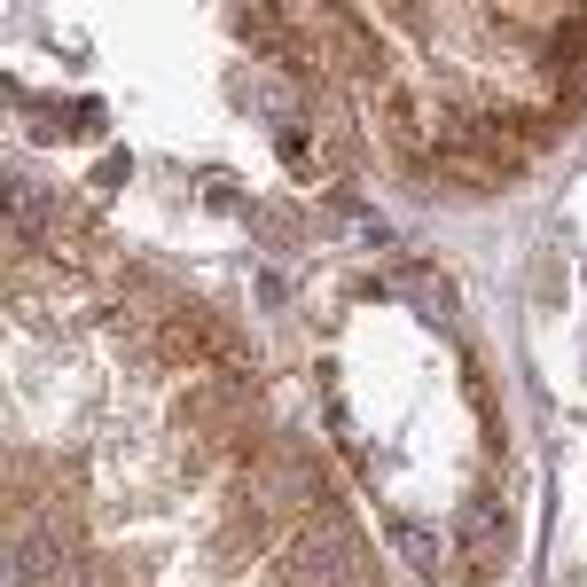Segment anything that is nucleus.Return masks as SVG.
I'll return each instance as SVG.
<instances>
[{"mask_svg": "<svg viewBox=\"0 0 587 587\" xmlns=\"http://www.w3.org/2000/svg\"><path fill=\"white\" fill-rule=\"evenodd\" d=\"M400 548H407V564H415V572H431V564H439V548H431L423 525H400Z\"/></svg>", "mask_w": 587, "mask_h": 587, "instance_id": "nucleus-1", "label": "nucleus"}, {"mask_svg": "<svg viewBox=\"0 0 587 587\" xmlns=\"http://www.w3.org/2000/svg\"><path fill=\"white\" fill-rule=\"evenodd\" d=\"M580 274H587V267H580Z\"/></svg>", "mask_w": 587, "mask_h": 587, "instance_id": "nucleus-2", "label": "nucleus"}]
</instances>
